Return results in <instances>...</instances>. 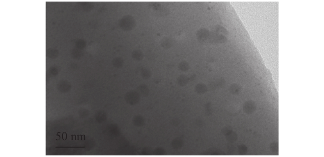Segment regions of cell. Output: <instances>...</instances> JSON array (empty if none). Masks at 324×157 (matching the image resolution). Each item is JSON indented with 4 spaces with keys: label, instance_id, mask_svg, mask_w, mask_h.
<instances>
[{
    "label": "cell",
    "instance_id": "6da1fadb",
    "mask_svg": "<svg viewBox=\"0 0 324 157\" xmlns=\"http://www.w3.org/2000/svg\"><path fill=\"white\" fill-rule=\"evenodd\" d=\"M148 6L151 13L159 17H165L170 14V9L160 2H151Z\"/></svg>",
    "mask_w": 324,
    "mask_h": 157
},
{
    "label": "cell",
    "instance_id": "7a4b0ae2",
    "mask_svg": "<svg viewBox=\"0 0 324 157\" xmlns=\"http://www.w3.org/2000/svg\"><path fill=\"white\" fill-rule=\"evenodd\" d=\"M175 39L170 36H166L162 38L161 41V46L164 48L168 49L171 48L176 42Z\"/></svg>",
    "mask_w": 324,
    "mask_h": 157
},
{
    "label": "cell",
    "instance_id": "3957f363",
    "mask_svg": "<svg viewBox=\"0 0 324 157\" xmlns=\"http://www.w3.org/2000/svg\"><path fill=\"white\" fill-rule=\"evenodd\" d=\"M140 94L138 92L132 91L128 93L126 96L127 101L130 104L134 105L136 104L139 101Z\"/></svg>",
    "mask_w": 324,
    "mask_h": 157
},
{
    "label": "cell",
    "instance_id": "277c9868",
    "mask_svg": "<svg viewBox=\"0 0 324 157\" xmlns=\"http://www.w3.org/2000/svg\"><path fill=\"white\" fill-rule=\"evenodd\" d=\"M137 89L139 94L143 97L147 96L149 94V89L146 85H141L138 87Z\"/></svg>",
    "mask_w": 324,
    "mask_h": 157
},
{
    "label": "cell",
    "instance_id": "5b68a950",
    "mask_svg": "<svg viewBox=\"0 0 324 157\" xmlns=\"http://www.w3.org/2000/svg\"><path fill=\"white\" fill-rule=\"evenodd\" d=\"M188 81V79L187 77L184 75H180L177 79L178 84L181 86H184L186 85L187 84Z\"/></svg>",
    "mask_w": 324,
    "mask_h": 157
},
{
    "label": "cell",
    "instance_id": "8992f818",
    "mask_svg": "<svg viewBox=\"0 0 324 157\" xmlns=\"http://www.w3.org/2000/svg\"><path fill=\"white\" fill-rule=\"evenodd\" d=\"M132 56L133 58L136 60L140 61L143 58V53L141 50H137L133 52Z\"/></svg>",
    "mask_w": 324,
    "mask_h": 157
},
{
    "label": "cell",
    "instance_id": "52a82bcc",
    "mask_svg": "<svg viewBox=\"0 0 324 157\" xmlns=\"http://www.w3.org/2000/svg\"><path fill=\"white\" fill-rule=\"evenodd\" d=\"M141 77L145 80L149 79L151 76V72L150 70L147 68H143L141 71Z\"/></svg>",
    "mask_w": 324,
    "mask_h": 157
},
{
    "label": "cell",
    "instance_id": "ba28073f",
    "mask_svg": "<svg viewBox=\"0 0 324 157\" xmlns=\"http://www.w3.org/2000/svg\"><path fill=\"white\" fill-rule=\"evenodd\" d=\"M189 67L188 63L186 61H182L179 63L178 68L181 71L183 72L188 71Z\"/></svg>",
    "mask_w": 324,
    "mask_h": 157
},
{
    "label": "cell",
    "instance_id": "9c48e42d",
    "mask_svg": "<svg viewBox=\"0 0 324 157\" xmlns=\"http://www.w3.org/2000/svg\"><path fill=\"white\" fill-rule=\"evenodd\" d=\"M114 64L116 66L119 67L122 65V62L120 59H116L114 61Z\"/></svg>",
    "mask_w": 324,
    "mask_h": 157
}]
</instances>
